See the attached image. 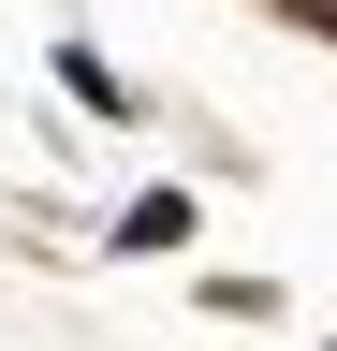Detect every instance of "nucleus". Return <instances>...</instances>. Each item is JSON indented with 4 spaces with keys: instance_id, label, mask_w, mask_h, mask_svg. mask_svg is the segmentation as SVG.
I'll list each match as a JSON object with an SVG mask.
<instances>
[{
    "instance_id": "f257e3e1",
    "label": "nucleus",
    "mask_w": 337,
    "mask_h": 351,
    "mask_svg": "<svg viewBox=\"0 0 337 351\" xmlns=\"http://www.w3.org/2000/svg\"><path fill=\"white\" fill-rule=\"evenodd\" d=\"M59 88H73L89 117H147V103H132V73H103V44H59Z\"/></svg>"
},
{
    "instance_id": "f03ea898",
    "label": "nucleus",
    "mask_w": 337,
    "mask_h": 351,
    "mask_svg": "<svg viewBox=\"0 0 337 351\" xmlns=\"http://www.w3.org/2000/svg\"><path fill=\"white\" fill-rule=\"evenodd\" d=\"M117 249H191V191H132L117 205Z\"/></svg>"
},
{
    "instance_id": "7ed1b4c3",
    "label": "nucleus",
    "mask_w": 337,
    "mask_h": 351,
    "mask_svg": "<svg viewBox=\"0 0 337 351\" xmlns=\"http://www.w3.org/2000/svg\"><path fill=\"white\" fill-rule=\"evenodd\" d=\"M293 29H337V0H293Z\"/></svg>"
}]
</instances>
